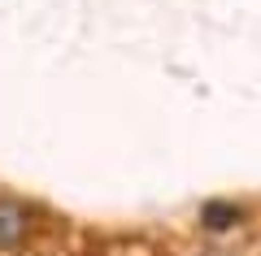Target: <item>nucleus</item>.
<instances>
[{"mask_svg": "<svg viewBox=\"0 0 261 256\" xmlns=\"http://www.w3.org/2000/svg\"><path fill=\"white\" fill-rule=\"evenodd\" d=\"M31 230H35V209L27 200H18V195L0 191V256L22 252Z\"/></svg>", "mask_w": 261, "mask_h": 256, "instance_id": "obj_1", "label": "nucleus"}, {"mask_svg": "<svg viewBox=\"0 0 261 256\" xmlns=\"http://www.w3.org/2000/svg\"><path fill=\"white\" fill-rule=\"evenodd\" d=\"M244 221V209L231 200H205L200 204V226L205 230H235Z\"/></svg>", "mask_w": 261, "mask_h": 256, "instance_id": "obj_2", "label": "nucleus"}]
</instances>
